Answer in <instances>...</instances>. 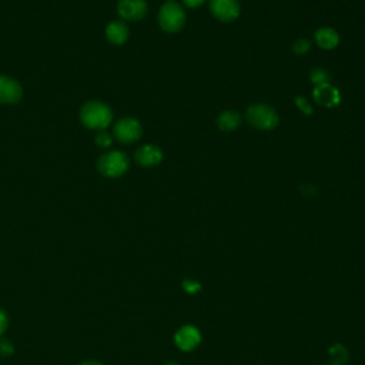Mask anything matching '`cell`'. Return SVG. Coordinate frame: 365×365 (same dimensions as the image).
<instances>
[{"label":"cell","mask_w":365,"mask_h":365,"mask_svg":"<svg viewBox=\"0 0 365 365\" xmlns=\"http://www.w3.org/2000/svg\"><path fill=\"white\" fill-rule=\"evenodd\" d=\"M80 121L90 130H106L113 121L111 108L101 101H88L80 108Z\"/></svg>","instance_id":"cell-1"},{"label":"cell","mask_w":365,"mask_h":365,"mask_svg":"<svg viewBox=\"0 0 365 365\" xmlns=\"http://www.w3.org/2000/svg\"><path fill=\"white\" fill-rule=\"evenodd\" d=\"M245 120L251 127L262 131L274 130L279 123V117L275 108L265 103H255L248 106L245 110Z\"/></svg>","instance_id":"cell-2"},{"label":"cell","mask_w":365,"mask_h":365,"mask_svg":"<svg viewBox=\"0 0 365 365\" xmlns=\"http://www.w3.org/2000/svg\"><path fill=\"white\" fill-rule=\"evenodd\" d=\"M158 26L165 33H178L185 26V10L175 1H165L158 10Z\"/></svg>","instance_id":"cell-3"},{"label":"cell","mask_w":365,"mask_h":365,"mask_svg":"<svg viewBox=\"0 0 365 365\" xmlns=\"http://www.w3.org/2000/svg\"><path fill=\"white\" fill-rule=\"evenodd\" d=\"M130 167V160L125 153L113 150L103 154L97 161V168L101 175L107 178H118L127 173Z\"/></svg>","instance_id":"cell-4"},{"label":"cell","mask_w":365,"mask_h":365,"mask_svg":"<svg viewBox=\"0 0 365 365\" xmlns=\"http://www.w3.org/2000/svg\"><path fill=\"white\" fill-rule=\"evenodd\" d=\"M113 134L117 141L123 144H133L141 138L143 125L134 117H123L115 121L113 127Z\"/></svg>","instance_id":"cell-5"},{"label":"cell","mask_w":365,"mask_h":365,"mask_svg":"<svg viewBox=\"0 0 365 365\" xmlns=\"http://www.w3.org/2000/svg\"><path fill=\"white\" fill-rule=\"evenodd\" d=\"M212 17L221 23L235 21L241 13L238 0H208Z\"/></svg>","instance_id":"cell-6"},{"label":"cell","mask_w":365,"mask_h":365,"mask_svg":"<svg viewBox=\"0 0 365 365\" xmlns=\"http://www.w3.org/2000/svg\"><path fill=\"white\" fill-rule=\"evenodd\" d=\"M148 10L145 0H120L117 3V13L125 21H140L145 17Z\"/></svg>","instance_id":"cell-7"},{"label":"cell","mask_w":365,"mask_h":365,"mask_svg":"<svg viewBox=\"0 0 365 365\" xmlns=\"http://www.w3.org/2000/svg\"><path fill=\"white\" fill-rule=\"evenodd\" d=\"M314 101L325 108H334L341 103V93L331 83L315 86L312 90Z\"/></svg>","instance_id":"cell-8"},{"label":"cell","mask_w":365,"mask_h":365,"mask_svg":"<svg viewBox=\"0 0 365 365\" xmlns=\"http://www.w3.org/2000/svg\"><path fill=\"white\" fill-rule=\"evenodd\" d=\"M23 97L20 83L11 77L0 74V104H16Z\"/></svg>","instance_id":"cell-9"},{"label":"cell","mask_w":365,"mask_h":365,"mask_svg":"<svg viewBox=\"0 0 365 365\" xmlns=\"http://www.w3.org/2000/svg\"><path fill=\"white\" fill-rule=\"evenodd\" d=\"M134 160L141 167H155L163 161V150L155 144H144L135 150Z\"/></svg>","instance_id":"cell-10"},{"label":"cell","mask_w":365,"mask_h":365,"mask_svg":"<svg viewBox=\"0 0 365 365\" xmlns=\"http://www.w3.org/2000/svg\"><path fill=\"white\" fill-rule=\"evenodd\" d=\"M174 341H175V344L180 349L191 351L200 344L201 335H200V331L195 327L185 325V327H181L177 331V334L174 336Z\"/></svg>","instance_id":"cell-11"},{"label":"cell","mask_w":365,"mask_h":365,"mask_svg":"<svg viewBox=\"0 0 365 365\" xmlns=\"http://www.w3.org/2000/svg\"><path fill=\"white\" fill-rule=\"evenodd\" d=\"M130 30L124 21L114 20L106 27V37L114 46H121L128 40Z\"/></svg>","instance_id":"cell-12"},{"label":"cell","mask_w":365,"mask_h":365,"mask_svg":"<svg viewBox=\"0 0 365 365\" xmlns=\"http://www.w3.org/2000/svg\"><path fill=\"white\" fill-rule=\"evenodd\" d=\"M314 40L319 48L332 50L339 44V34L332 27H319L314 33Z\"/></svg>","instance_id":"cell-13"},{"label":"cell","mask_w":365,"mask_h":365,"mask_svg":"<svg viewBox=\"0 0 365 365\" xmlns=\"http://www.w3.org/2000/svg\"><path fill=\"white\" fill-rule=\"evenodd\" d=\"M241 121H242V117L240 115V113H237L234 110H225L218 114L217 127L220 131L231 133L241 125Z\"/></svg>","instance_id":"cell-14"},{"label":"cell","mask_w":365,"mask_h":365,"mask_svg":"<svg viewBox=\"0 0 365 365\" xmlns=\"http://www.w3.org/2000/svg\"><path fill=\"white\" fill-rule=\"evenodd\" d=\"M309 81L314 86L331 83V74L322 67H315V68H311V71H309Z\"/></svg>","instance_id":"cell-15"},{"label":"cell","mask_w":365,"mask_h":365,"mask_svg":"<svg viewBox=\"0 0 365 365\" xmlns=\"http://www.w3.org/2000/svg\"><path fill=\"white\" fill-rule=\"evenodd\" d=\"M292 50L297 56H304L311 50V41L308 38H297L292 44Z\"/></svg>","instance_id":"cell-16"},{"label":"cell","mask_w":365,"mask_h":365,"mask_svg":"<svg viewBox=\"0 0 365 365\" xmlns=\"http://www.w3.org/2000/svg\"><path fill=\"white\" fill-rule=\"evenodd\" d=\"M96 144L100 148H108L113 144V135L106 130H101L96 134Z\"/></svg>","instance_id":"cell-17"},{"label":"cell","mask_w":365,"mask_h":365,"mask_svg":"<svg viewBox=\"0 0 365 365\" xmlns=\"http://www.w3.org/2000/svg\"><path fill=\"white\" fill-rule=\"evenodd\" d=\"M295 104H297L298 110H299L301 113L307 114V115H311V114L314 113V108H312L311 103H309L305 97H302V96H297V97H295Z\"/></svg>","instance_id":"cell-18"},{"label":"cell","mask_w":365,"mask_h":365,"mask_svg":"<svg viewBox=\"0 0 365 365\" xmlns=\"http://www.w3.org/2000/svg\"><path fill=\"white\" fill-rule=\"evenodd\" d=\"M14 352V346L10 341L7 339H0V355L3 356H9Z\"/></svg>","instance_id":"cell-19"},{"label":"cell","mask_w":365,"mask_h":365,"mask_svg":"<svg viewBox=\"0 0 365 365\" xmlns=\"http://www.w3.org/2000/svg\"><path fill=\"white\" fill-rule=\"evenodd\" d=\"M184 288H185L187 292L194 294V292H197L201 287H200L198 282H195V281H192V279H185V281H184Z\"/></svg>","instance_id":"cell-20"},{"label":"cell","mask_w":365,"mask_h":365,"mask_svg":"<svg viewBox=\"0 0 365 365\" xmlns=\"http://www.w3.org/2000/svg\"><path fill=\"white\" fill-rule=\"evenodd\" d=\"M9 327V318H7V314L0 308V335L4 334V331L7 329Z\"/></svg>","instance_id":"cell-21"},{"label":"cell","mask_w":365,"mask_h":365,"mask_svg":"<svg viewBox=\"0 0 365 365\" xmlns=\"http://www.w3.org/2000/svg\"><path fill=\"white\" fill-rule=\"evenodd\" d=\"M181 1H182V4H184L185 7H188V9H197V7L202 6L207 0H181Z\"/></svg>","instance_id":"cell-22"},{"label":"cell","mask_w":365,"mask_h":365,"mask_svg":"<svg viewBox=\"0 0 365 365\" xmlns=\"http://www.w3.org/2000/svg\"><path fill=\"white\" fill-rule=\"evenodd\" d=\"M78 365H103V364L98 362V361H94V359H88V361H84V362H81Z\"/></svg>","instance_id":"cell-23"},{"label":"cell","mask_w":365,"mask_h":365,"mask_svg":"<svg viewBox=\"0 0 365 365\" xmlns=\"http://www.w3.org/2000/svg\"><path fill=\"white\" fill-rule=\"evenodd\" d=\"M165 365H178V364H175V362H168V364H165Z\"/></svg>","instance_id":"cell-24"},{"label":"cell","mask_w":365,"mask_h":365,"mask_svg":"<svg viewBox=\"0 0 365 365\" xmlns=\"http://www.w3.org/2000/svg\"><path fill=\"white\" fill-rule=\"evenodd\" d=\"M165 1H174V0H165Z\"/></svg>","instance_id":"cell-25"}]
</instances>
